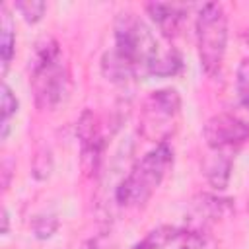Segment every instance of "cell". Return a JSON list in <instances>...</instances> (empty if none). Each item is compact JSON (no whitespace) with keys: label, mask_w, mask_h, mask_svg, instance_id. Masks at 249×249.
<instances>
[{"label":"cell","mask_w":249,"mask_h":249,"mask_svg":"<svg viewBox=\"0 0 249 249\" xmlns=\"http://www.w3.org/2000/svg\"><path fill=\"white\" fill-rule=\"evenodd\" d=\"M115 49L123 53L134 66H144L158 56L160 47L150 27L130 12H123L115 19Z\"/></svg>","instance_id":"obj_4"},{"label":"cell","mask_w":249,"mask_h":249,"mask_svg":"<svg viewBox=\"0 0 249 249\" xmlns=\"http://www.w3.org/2000/svg\"><path fill=\"white\" fill-rule=\"evenodd\" d=\"M82 249H99V245H97L95 239H89V241H86V243L82 245Z\"/></svg>","instance_id":"obj_22"},{"label":"cell","mask_w":249,"mask_h":249,"mask_svg":"<svg viewBox=\"0 0 249 249\" xmlns=\"http://www.w3.org/2000/svg\"><path fill=\"white\" fill-rule=\"evenodd\" d=\"M181 235V231L173 226H160L156 230H152L140 243H136L132 249H161L167 243H171L173 239H177Z\"/></svg>","instance_id":"obj_14"},{"label":"cell","mask_w":249,"mask_h":249,"mask_svg":"<svg viewBox=\"0 0 249 249\" xmlns=\"http://www.w3.org/2000/svg\"><path fill=\"white\" fill-rule=\"evenodd\" d=\"M14 8L21 14V18L27 23H35L43 18V14L47 10V4L41 2V0H18V2H14Z\"/></svg>","instance_id":"obj_16"},{"label":"cell","mask_w":249,"mask_h":249,"mask_svg":"<svg viewBox=\"0 0 249 249\" xmlns=\"http://www.w3.org/2000/svg\"><path fill=\"white\" fill-rule=\"evenodd\" d=\"M8 226H10V214L6 208H2V233H8Z\"/></svg>","instance_id":"obj_21"},{"label":"cell","mask_w":249,"mask_h":249,"mask_svg":"<svg viewBox=\"0 0 249 249\" xmlns=\"http://www.w3.org/2000/svg\"><path fill=\"white\" fill-rule=\"evenodd\" d=\"M31 89L39 109H54L68 93V70L56 41L45 39L37 45L31 60Z\"/></svg>","instance_id":"obj_1"},{"label":"cell","mask_w":249,"mask_h":249,"mask_svg":"<svg viewBox=\"0 0 249 249\" xmlns=\"http://www.w3.org/2000/svg\"><path fill=\"white\" fill-rule=\"evenodd\" d=\"M152 19L158 23V27L163 31V35L171 37L177 33L179 23L185 18V6L181 4H165V2H152L146 6Z\"/></svg>","instance_id":"obj_9"},{"label":"cell","mask_w":249,"mask_h":249,"mask_svg":"<svg viewBox=\"0 0 249 249\" xmlns=\"http://www.w3.org/2000/svg\"><path fill=\"white\" fill-rule=\"evenodd\" d=\"M181 249H218V243L204 231H189V239Z\"/></svg>","instance_id":"obj_19"},{"label":"cell","mask_w":249,"mask_h":249,"mask_svg":"<svg viewBox=\"0 0 249 249\" xmlns=\"http://www.w3.org/2000/svg\"><path fill=\"white\" fill-rule=\"evenodd\" d=\"M183 62H181V56L175 49H167V51H160L158 56L148 64V72L154 74V76H175L179 70H181Z\"/></svg>","instance_id":"obj_13"},{"label":"cell","mask_w":249,"mask_h":249,"mask_svg":"<svg viewBox=\"0 0 249 249\" xmlns=\"http://www.w3.org/2000/svg\"><path fill=\"white\" fill-rule=\"evenodd\" d=\"M228 45V16L222 4H204L196 18V47L200 66L206 74H214L226 54Z\"/></svg>","instance_id":"obj_3"},{"label":"cell","mask_w":249,"mask_h":249,"mask_svg":"<svg viewBox=\"0 0 249 249\" xmlns=\"http://www.w3.org/2000/svg\"><path fill=\"white\" fill-rule=\"evenodd\" d=\"M101 68H103V74L107 80H111L113 84H121V86L132 82V78L136 74V66L117 49H111L109 53L103 54Z\"/></svg>","instance_id":"obj_10"},{"label":"cell","mask_w":249,"mask_h":249,"mask_svg":"<svg viewBox=\"0 0 249 249\" xmlns=\"http://www.w3.org/2000/svg\"><path fill=\"white\" fill-rule=\"evenodd\" d=\"M235 88H237V95H239L241 103L245 107H249V58L241 60V64L237 66Z\"/></svg>","instance_id":"obj_18"},{"label":"cell","mask_w":249,"mask_h":249,"mask_svg":"<svg viewBox=\"0 0 249 249\" xmlns=\"http://www.w3.org/2000/svg\"><path fill=\"white\" fill-rule=\"evenodd\" d=\"M78 138H80V146H82V163H84V169L88 173H91V171L97 169L99 154H101V146H103L101 132H99V126L95 123L93 113L86 111L82 115V119L78 123Z\"/></svg>","instance_id":"obj_7"},{"label":"cell","mask_w":249,"mask_h":249,"mask_svg":"<svg viewBox=\"0 0 249 249\" xmlns=\"http://www.w3.org/2000/svg\"><path fill=\"white\" fill-rule=\"evenodd\" d=\"M202 136L210 150H231L249 140V124L235 115L218 113L206 121Z\"/></svg>","instance_id":"obj_6"},{"label":"cell","mask_w":249,"mask_h":249,"mask_svg":"<svg viewBox=\"0 0 249 249\" xmlns=\"http://www.w3.org/2000/svg\"><path fill=\"white\" fill-rule=\"evenodd\" d=\"M53 169V160H51V152L43 150L33 158V175L37 179H47L51 175Z\"/></svg>","instance_id":"obj_20"},{"label":"cell","mask_w":249,"mask_h":249,"mask_svg":"<svg viewBox=\"0 0 249 249\" xmlns=\"http://www.w3.org/2000/svg\"><path fill=\"white\" fill-rule=\"evenodd\" d=\"M58 228V218L54 212H43V214H37L31 222V230H33V235L37 239H49Z\"/></svg>","instance_id":"obj_15"},{"label":"cell","mask_w":249,"mask_h":249,"mask_svg":"<svg viewBox=\"0 0 249 249\" xmlns=\"http://www.w3.org/2000/svg\"><path fill=\"white\" fill-rule=\"evenodd\" d=\"M173 163V150L167 142H160L154 150H150L130 173L121 181L115 191L117 202L123 206H142L156 193L160 183L163 181L167 169Z\"/></svg>","instance_id":"obj_2"},{"label":"cell","mask_w":249,"mask_h":249,"mask_svg":"<svg viewBox=\"0 0 249 249\" xmlns=\"http://www.w3.org/2000/svg\"><path fill=\"white\" fill-rule=\"evenodd\" d=\"M2 14V23H0V56H2V74H6L8 64L14 56V47H16V33H14V19L8 12L6 6L0 10Z\"/></svg>","instance_id":"obj_12"},{"label":"cell","mask_w":249,"mask_h":249,"mask_svg":"<svg viewBox=\"0 0 249 249\" xmlns=\"http://www.w3.org/2000/svg\"><path fill=\"white\" fill-rule=\"evenodd\" d=\"M0 109H2V123L0 124H10V117L18 111V97L14 95L12 88L6 82L0 88Z\"/></svg>","instance_id":"obj_17"},{"label":"cell","mask_w":249,"mask_h":249,"mask_svg":"<svg viewBox=\"0 0 249 249\" xmlns=\"http://www.w3.org/2000/svg\"><path fill=\"white\" fill-rule=\"evenodd\" d=\"M179 109H181V97L177 89L163 88L152 91L144 103V119H142L144 134L148 138H156L158 144L165 142V138L171 134V126L175 117L179 115Z\"/></svg>","instance_id":"obj_5"},{"label":"cell","mask_w":249,"mask_h":249,"mask_svg":"<svg viewBox=\"0 0 249 249\" xmlns=\"http://www.w3.org/2000/svg\"><path fill=\"white\" fill-rule=\"evenodd\" d=\"M231 165H233V160L228 150H214V154L206 160L204 173H206L208 183L216 191H224L228 187V181L231 175Z\"/></svg>","instance_id":"obj_11"},{"label":"cell","mask_w":249,"mask_h":249,"mask_svg":"<svg viewBox=\"0 0 249 249\" xmlns=\"http://www.w3.org/2000/svg\"><path fill=\"white\" fill-rule=\"evenodd\" d=\"M226 212H230V200L228 198H218L212 195H200L193 202V218H195V228L191 231H200L208 222H214L222 218Z\"/></svg>","instance_id":"obj_8"},{"label":"cell","mask_w":249,"mask_h":249,"mask_svg":"<svg viewBox=\"0 0 249 249\" xmlns=\"http://www.w3.org/2000/svg\"><path fill=\"white\" fill-rule=\"evenodd\" d=\"M245 41L249 43V27H247V31H245Z\"/></svg>","instance_id":"obj_23"}]
</instances>
